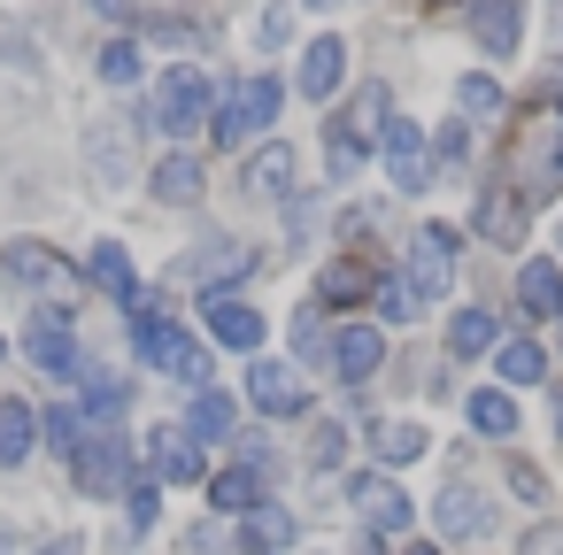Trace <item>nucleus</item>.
<instances>
[{
  "label": "nucleus",
  "instance_id": "obj_11",
  "mask_svg": "<svg viewBox=\"0 0 563 555\" xmlns=\"http://www.w3.org/2000/svg\"><path fill=\"white\" fill-rule=\"evenodd\" d=\"M347 493H355V509H363V524H371V532H409V517H417V501H409L394 478L355 470V478H347Z\"/></svg>",
  "mask_w": 563,
  "mask_h": 555
},
{
  "label": "nucleus",
  "instance_id": "obj_33",
  "mask_svg": "<svg viewBox=\"0 0 563 555\" xmlns=\"http://www.w3.org/2000/svg\"><path fill=\"white\" fill-rule=\"evenodd\" d=\"M494 370H501V386H540V378H548V355H540L532 340H501V347H494Z\"/></svg>",
  "mask_w": 563,
  "mask_h": 555
},
{
  "label": "nucleus",
  "instance_id": "obj_31",
  "mask_svg": "<svg viewBox=\"0 0 563 555\" xmlns=\"http://www.w3.org/2000/svg\"><path fill=\"white\" fill-rule=\"evenodd\" d=\"M371 447H378V463H417L432 440H424V424H409V417H386V424H371Z\"/></svg>",
  "mask_w": 563,
  "mask_h": 555
},
{
  "label": "nucleus",
  "instance_id": "obj_36",
  "mask_svg": "<svg viewBox=\"0 0 563 555\" xmlns=\"http://www.w3.org/2000/svg\"><path fill=\"white\" fill-rule=\"evenodd\" d=\"M371 301H378V317H386V324H409V317H424V301L409 293V278H378V286H371Z\"/></svg>",
  "mask_w": 563,
  "mask_h": 555
},
{
  "label": "nucleus",
  "instance_id": "obj_19",
  "mask_svg": "<svg viewBox=\"0 0 563 555\" xmlns=\"http://www.w3.org/2000/svg\"><path fill=\"white\" fill-rule=\"evenodd\" d=\"M517 309L525 317H563V263H548V255L525 263L517 270Z\"/></svg>",
  "mask_w": 563,
  "mask_h": 555
},
{
  "label": "nucleus",
  "instance_id": "obj_14",
  "mask_svg": "<svg viewBox=\"0 0 563 555\" xmlns=\"http://www.w3.org/2000/svg\"><path fill=\"white\" fill-rule=\"evenodd\" d=\"M247 270H255V247H240V240H209V247L186 263V278H194V286H209V293H232Z\"/></svg>",
  "mask_w": 563,
  "mask_h": 555
},
{
  "label": "nucleus",
  "instance_id": "obj_45",
  "mask_svg": "<svg viewBox=\"0 0 563 555\" xmlns=\"http://www.w3.org/2000/svg\"><path fill=\"white\" fill-rule=\"evenodd\" d=\"M363 555H386V547H378V532H371V540H363Z\"/></svg>",
  "mask_w": 563,
  "mask_h": 555
},
{
  "label": "nucleus",
  "instance_id": "obj_37",
  "mask_svg": "<svg viewBox=\"0 0 563 555\" xmlns=\"http://www.w3.org/2000/svg\"><path fill=\"white\" fill-rule=\"evenodd\" d=\"M501 478H509V493H517L525 509H540V501H548V478H540V463H525V455H509V463H501Z\"/></svg>",
  "mask_w": 563,
  "mask_h": 555
},
{
  "label": "nucleus",
  "instance_id": "obj_1",
  "mask_svg": "<svg viewBox=\"0 0 563 555\" xmlns=\"http://www.w3.org/2000/svg\"><path fill=\"white\" fill-rule=\"evenodd\" d=\"M132 347H140L155 370H170L178 386H209V347H201L186 324H170L163 309H147V301H132Z\"/></svg>",
  "mask_w": 563,
  "mask_h": 555
},
{
  "label": "nucleus",
  "instance_id": "obj_49",
  "mask_svg": "<svg viewBox=\"0 0 563 555\" xmlns=\"http://www.w3.org/2000/svg\"><path fill=\"white\" fill-rule=\"evenodd\" d=\"M0 355H9V347H0Z\"/></svg>",
  "mask_w": 563,
  "mask_h": 555
},
{
  "label": "nucleus",
  "instance_id": "obj_20",
  "mask_svg": "<svg viewBox=\"0 0 563 555\" xmlns=\"http://www.w3.org/2000/svg\"><path fill=\"white\" fill-rule=\"evenodd\" d=\"M340 78H347V47H340V40H309V55H301V93H309V101H332Z\"/></svg>",
  "mask_w": 563,
  "mask_h": 555
},
{
  "label": "nucleus",
  "instance_id": "obj_10",
  "mask_svg": "<svg viewBox=\"0 0 563 555\" xmlns=\"http://www.w3.org/2000/svg\"><path fill=\"white\" fill-rule=\"evenodd\" d=\"M332 370H340L347 386H371V378L386 370V332H378V324H340V332H332Z\"/></svg>",
  "mask_w": 563,
  "mask_h": 555
},
{
  "label": "nucleus",
  "instance_id": "obj_32",
  "mask_svg": "<svg viewBox=\"0 0 563 555\" xmlns=\"http://www.w3.org/2000/svg\"><path fill=\"white\" fill-rule=\"evenodd\" d=\"M209 501H217L224 517H247V509L263 501V478H255L247 463H232V470H217V478H209Z\"/></svg>",
  "mask_w": 563,
  "mask_h": 555
},
{
  "label": "nucleus",
  "instance_id": "obj_12",
  "mask_svg": "<svg viewBox=\"0 0 563 555\" xmlns=\"http://www.w3.org/2000/svg\"><path fill=\"white\" fill-rule=\"evenodd\" d=\"M147 463H155V478L194 486V478H201V440H194L186 424H147Z\"/></svg>",
  "mask_w": 563,
  "mask_h": 555
},
{
  "label": "nucleus",
  "instance_id": "obj_21",
  "mask_svg": "<svg viewBox=\"0 0 563 555\" xmlns=\"http://www.w3.org/2000/svg\"><path fill=\"white\" fill-rule=\"evenodd\" d=\"M86 278H93L109 301H140V270H132V255H124L117 240H101V247L86 255Z\"/></svg>",
  "mask_w": 563,
  "mask_h": 555
},
{
  "label": "nucleus",
  "instance_id": "obj_5",
  "mask_svg": "<svg viewBox=\"0 0 563 555\" xmlns=\"http://www.w3.org/2000/svg\"><path fill=\"white\" fill-rule=\"evenodd\" d=\"M455 255H463V232H455V224H424V232L409 240V293H417V301H440V293L455 286Z\"/></svg>",
  "mask_w": 563,
  "mask_h": 555
},
{
  "label": "nucleus",
  "instance_id": "obj_25",
  "mask_svg": "<svg viewBox=\"0 0 563 555\" xmlns=\"http://www.w3.org/2000/svg\"><path fill=\"white\" fill-rule=\"evenodd\" d=\"M40 440H47V447H55V455H63V463H70V455H78V447H86V440H93V417H86V409H78V401H55V409H47V417H40Z\"/></svg>",
  "mask_w": 563,
  "mask_h": 555
},
{
  "label": "nucleus",
  "instance_id": "obj_42",
  "mask_svg": "<svg viewBox=\"0 0 563 555\" xmlns=\"http://www.w3.org/2000/svg\"><path fill=\"white\" fill-rule=\"evenodd\" d=\"M40 555H86V540H78V532H63V540H47Z\"/></svg>",
  "mask_w": 563,
  "mask_h": 555
},
{
  "label": "nucleus",
  "instance_id": "obj_7",
  "mask_svg": "<svg viewBox=\"0 0 563 555\" xmlns=\"http://www.w3.org/2000/svg\"><path fill=\"white\" fill-rule=\"evenodd\" d=\"M24 355L55 378V386H78V370H86V355H78V332H70V317L63 309H40L32 317V332H24Z\"/></svg>",
  "mask_w": 563,
  "mask_h": 555
},
{
  "label": "nucleus",
  "instance_id": "obj_4",
  "mask_svg": "<svg viewBox=\"0 0 563 555\" xmlns=\"http://www.w3.org/2000/svg\"><path fill=\"white\" fill-rule=\"evenodd\" d=\"M70 478H78V493H93V501L124 493V486H132V447H124V432L93 424V440L70 455Z\"/></svg>",
  "mask_w": 563,
  "mask_h": 555
},
{
  "label": "nucleus",
  "instance_id": "obj_29",
  "mask_svg": "<svg viewBox=\"0 0 563 555\" xmlns=\"http://www.w3.org/2000/svg\"><path fill=\"white\" fill-rule=\"evenodd\" d=\"M232 424H240V401L201 386V393H194V409H186V432H194V440H224Z\"/></svg>",
  "mask_w": 563,
  "mask_h": 555
},
{
  "label": "nucleus",
  "instance_id": "obj_28",
  "mask_svg": "<svg viewBox=\"0 0 563 555\" xmlns=\"http://www.w3.org/2000/svg\"><path fill=\"white\" fill-rule=\"evenodd\" d=\"M494 309H455L448 317V355H494Z\"/></svg>",
  "mask_w": 563,
  "mask_h": 555
},
{
  "label": "nucleus",
  "instance_id": "obj_16",
  "mask_svg": "<svg viewBox=\"0 0 563 555\" xmlns=\"http://www.w3.org/2000/svg\"><path fill=\"white\" fill-rule=\"evenodd\" d=\"M471 224H478L494 247H517V240H525V193H517V186H486Z\"/></svg>",
  "mask_w": 563,
  "mask_h": 555
},
{
  "label": "nucleus",
  "instance_id": "obj_41",
  "mask_svg": "<svg viewBox=\"0 0 563 555\" xmlns=\"http://www.w3.org/2000/svg\"><path fill=\"white\" fill-rule=\"evenodd\" d=\"M286 32H294V9H286V0H278V9H271V16H263V47H278V40H286Z\"/></svg>",
  "mask_w": 563,
  "mask_h": 555
},
{
  "label": "nucleus",
  "instance_id": "obj_50",
  "mask_svg": "<svg viewBox=\"0 0 563 555\" xmlns=\"http://www.w3.org/2000/svg\"><path fill=\"white\" fill-rule=\"evenodd\" d=\"M555 324H563V317H555Z\"/></svg>",
  "mask_w": 563,
  "mask_h": 555
},
{
  "label": "nucleus",
  "instance_id": "obj_38",
  "mask_svg": "<svg viewBox=\"0 0 563 555\" xmlns=\"http://www.w3.org/2000/svg\"><path fill=\"white\" fill-rule=\"evenodd\" d=\"M347 455V432L340 424H309V470H332Z\"/></svg>",
  "mask_w": 563,
  "mask_h": 555
},
{
  "label": "nucleus",
  "instance_id": "obj_2",
  "mask_svg": "<svg viewBox=\"0 0 563 555\" xmlns=\"http://www.w3.org/2000/svg\"><path fill=\"white\" fill-rule=\"evenodd\" d=\"M147 124L155 132H201L209 124V78L194 70V63H178V70H163V86H155V109H147Z\"/></svg>",
  "mask_w": 563,
  "mask_h": 555
},
{
  "label": "nucleus",
  "instance_id": "obj_18",
  "mask_svg": "<svg viewBox=\"0 0 563 555\" xmlns=\"http://www.w3.org/2000/svg\"><path fill=\"white\" fill-rule=\"evenodd\" d=\"M78 393H86V417H93V424H117V417L132 409V378H117V370H101V363L78 370Z\"/></svg>",
  "mask_w": 563,
  "mask_h": 555
},
{
  "label": "nucleus",
  "instance_id": "obj_8",
  "mask_svg": "<svg viewBox=\"0 0 563 555\" xmlns=\"http://www.w3.org/2000/svg\"><path fill=\"white\" fill-rule=\"evenodd\" d=\"M247 401H255L263 417H301V409H309L294 363H278V355H255V363H247Z\"/></svg>",
  "mask_w": 563,
  "mask_h": 555
},
{
  "label": "nucleus",
  "instance_id": "obj_40",
  "mask_svg": "<svg viewBox=\"0 0 563 555\" xmlns=\"http://www.w3.org/2000/svg\"><path fill=\"white\" fill-rule=\"evenodd\" d=\"M517 555H563V524H555V532H548V524H540V532H525V547H517Z\"/></svg>",
  "mask_w": 563,
  "mask_h": 555
},
{
  "label": "nucleus",
  "instance_id": "obj_48",
  "mask_svg": "<svg viewBox=\"0 0 563 555\" xmlns=\"http://www.w3.org/2000/svg\"><path fill=\"white\" fill-rule=\"evenodd\" d=\"M0 555H9V540H0Z\"/></svg>",
  "mask_w": 563,
  "mask_h": 555
},
{
  "label": "nucleus",
  "instance_id": "obj_47",
  "mask_svg": "<svg viewBox=\"0 0 563 555\" xmlns=\"http://www.w3.org/2000/svg\"><path fill=\"white\" fill-rule=\"evenodd\" d=\"M309 9H340V0H309Z\"/></svg>",
  "mask_w": 563,
  "mask_h": 555
},
{
  "label": "nucleus",
  "instance_id": "obj_3",
  "mask_svg": "<svg viewBox=\"0 0 563 555\" xmlns=\"http://www.w3.org/2000/svg\"><path fill=\"white\" fill-rule=\"evenodd\" d=\"M271 116H278V78H271V70H255V78H247L217 116H209V140H217V147H247Z\"/></svg>",
  "mask_w": 563,
  "mask_h": 555
},
{
  "label": "nucleus",
  "instance_id": "obj_35",
  "mask_svg": "<svg viewBox=\"0 0 563 555\" xmlns=\"http://www.w3.org/2000/svg\"><path fill=\"white\" fill-rule=\"evenodd\" d=\"M455 109H463V116H478V124H486V116H501V86H494V78H486V70H471V78H463V86H455Z\"/></svg>",
  "mask_w": 563,
  "mask_h": 555
},
{
  "label": "nucleus",
  "instance_id": "obj_34",
  "mask_svg": "<svg viewBox=\"0 0 563 555\" xmlns=\"http://www.w3.org/2000/svg\"><path fill=\"white\" fill-rule=\"evenodd\" d=\"M140 70H147L140 40H109V47H101V78H109V86H140Z\"/></svg>",
  "mask_w": 563,
  "mask_h": 555
},
{
  "label": "nucleus",
  "instance_id": "obj_46",
  "mask_svg": "<svg viewBox=\"0 0 563 555\" xmlns=\"http://www.w3.org/2000/svg\"><path fill=\"white\" fill-rule=\"evenodd\" d=\"M555 432H563V393H555Z\"/></svg>",
  "mask_w": 563,
  "mask_h": 555
},
{
  "label": "nucleus",
  "instance_id": "obj_23",
  "mask_svg": "<svg viewBox=\"0 0 563 555\" xmlns=\"http://www.w3.org/2000/svg\"><path fill=\"white\" fill-rule=\"evenodd\" d=\"M32 447H40V409H24V401H0V470H16Z\"/></svg>",
  "mask_w": 563,
  "mask_h": 555
},
{
  "label": "nucleus",
  "instance_id": "obj_22",
  "mask_svg": "<svg viewBox=\"0 0 563 555\" xmlns=\"http://www.w3.org/2000/svg\"><path fill=\"white\" fill-rule=\"evenodd\" d=\"M432 524H440V540H471V532L486 524V493H478V486H448L440 509H432Z\"/></svg>",
  "mask_w": 563,
  "mask_h": 555
},
{
  "label": "nucleus",
  "instance_id": "obj_15",
  "mask_svg": "<svg viewBox=\"0 0 563 555\" xmlns=\"http://www.w3.org/2000/svg\"><path fill=\"white\" fill-rule=\"evenodd\" d=\"M209 332L240 355L263 347V309H247V293H209Z\"/></svg>",
  "mask_w": 563,
  "mask_h": 555
},
{
  "label": "nucleus",
  "instance_id": "obj_43",
  "mask_svg": "<svg viewBox=\"0 0 563 555\" xmlns=\"http://www.w3.org/2000/svg\"><path fill=\"white\" fill-rule=\"evenodd\" d=\"M93 16H132V0H86Z\"/></svg>",
  "mask_w": 563,
  "mask_h": 555
},
{
  "label": "nucleus",
  "instance_id": "obj_9",
  "mask_svg": "<svg viewBox=\"0 0 563 555\" xmlns=\"http://www.w3.org/2000/svg\"><path fill=\"white\" fill-rule=\"evenodd\" d=\"M0 278H16L32 293H63L70 286V270H63V255L47 240H9V247H0Z\"/></svg>",
  "mask_w": 563,
  "mask_h": 555
},
{
  "label": "nucleus",
  "instance_id": "obj_13",
  "mask_svg": "<svg viewBox=\"0 0 563 555\" xmlns=\"http://www.w3.org/2000/svg\"><path fill=\"white\" fill-rule=\"evenodd\" d=\"M471 40H478L494 63H509L517 40H525V0H471Z\"/></svg>",
  "mask_w": 563,
  "mask_h": 555
},
{
  "label": "nucleus",
  "instance_id": "obj_6",
  "mask_svg": "<svg viewBox=\"0 0 563 555\" xmlns=\"http://www.w3.org/2000/svg\"><path fill=\"white\" fill-rule=\"evenodd\" d=\"M378 155H386V178H394L401 193H424V186H432V140H424V124H409V116H386V132H378Z\"/></svg>",
  "mask_w": 563,
  "mask_h": 555
},
{
  "label": "nucleus",
  "instance_id": "obj_30",
  "mask_svg": "<svg viewBox=\"0 0 563 555\" xmlns=\"http://www.w3.org/2000/svg\"><path fill=\"white\" fill-rule=\"evenodd\" d=\"M463 417H471V432H486V440H509V432H517V401L494 393V386H478V393L463 401Z\"/></svg>",
  "mask_w": 563,
  "mask_h": 555
},
{
  "label": "nucleus",
  "instance_id": "obj_17",
  "mask_svg": "<svg viewBox=\"0 0 563 555\" xmlns=\"http://www.w3.org/2000/svg\"><path fill=\"white\" fill-rule=\"evenodd\" d=\"M286 547H294V517L278 501H255L240 517V555H286Z\"/></svg>",
  "mask_w": 563,
  "mask_h": 555
},
{
  "label": "nucleus",
  "instance_id": "obj_39",
  "mask_svg": "<svg viewBox=\"0 0 563 555\" xmlns=\"http://www.w3.org/2000/svg\"><path fill=\"white\" fill-rule=\"evenodd\" d=\"M124 493H132V509H124V524H132V532H147V524H155V486H147V478H132Z\"/></svg>",
  "mask_w": 563,
  "mask_h": 555
},
{
  "label": "nucleus",
  "instance_id": "obj_27",
  "mask_svg": "<svg viewBox=\"0 0 563 555\" xmlns=\"http://www.w3.org/2000/svg\"><path fill=\"white\" fill-rule=\"evenodd\" d=\"M371 286H378V270H363V263H332V270L317 278V309H340V301H371Z\"/></svg>",
  "mask_w": 563,
  "mask_h": 555
},
{
  "label": "nucleus",
  "instance_id": "obj_26",
  "mask_svg": "<svg viewBox=\"0 0 563 555\" xmlns=\"http://www.w3.org/2000/svg\"><path fill=\"white\" fill-rule=\"evenodd\" d=\"M155 201L194 209V201H201V163H194V155H163V163H155Z\"/></svg>",
  "mask_w": 563,
  "mask_h": 555
},
{
  "label": "nucleus",
  "instance_id": "obj_24",
  "mask_svg": "<svg viewBox=\"0 0 563 555\" xmlns=\"http://www.w3.org/2000/svg\"><path fill=\"white\" fill-rule=\"evenodd\" d=\"M286 186H294V147H255L247 155V193H263V201H286Z\"/></svg>",
  "mask_w": 563,
  "mask_h": 555
},
{
  "label": "nucleus",
  "instance_id": "obj_44",
  "mask_svg": "<svg viewBox=\"0 0 563 555\" xmlns=\"http://www.w3.org/2000/svg\"><path fill=\"white\" fill-rule=\"evenodd\" d=\"M401 555H440V540H417V547H401Z\"/></svg>",
  "mask_w": 563,
  "mask_h": 555
}]
</instances>
